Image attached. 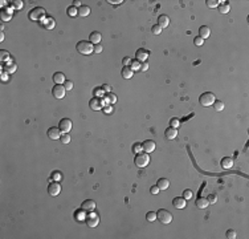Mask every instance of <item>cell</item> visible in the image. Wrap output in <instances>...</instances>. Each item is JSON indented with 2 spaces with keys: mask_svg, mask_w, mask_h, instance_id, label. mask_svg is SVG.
<instances>
[{
  "mask_svg": "<svg viewBox=\"0 0 249 239\" xmlns=\"http://www.w3.org/2000/svg\"><path fill=\"white\" fill-rule=\"evenodd\" d=\"M23 5H24V3H23L21 0H15V1H12V8H13V9H21Z\"/></svg>",
  "mask_w": 249,
  "mask_h": 239,
  "instance_id": "obj_35",
  "label": "cell"
},
{
  "mask_svg": "<svg viewBox=\"0 0 249 239\" xmlns=\"http://www.w3.org/2000/svg\"><path fill=\"white\" fill-rule=\"evenodd\" d=\"M196 206L199 209H205V207H208V206H209V202H208L207 198L200 197V198H197V199H196Z\"/></svg>",
  "mask_w": 249,
  "mask_h": 239,
  "instance_id": "obj_24",
  "label": "cell"
},
{
  "mask_svg": "<svg viewBox=\"0 0 249 239\" xmlns=\"http://www.w3.org/2000/svg\"><path fill=\"white\" fill-rule=\"evenodd\" d=\"M102 92H104V89H102V88H101V89H97V90H96V94L98 96V94H101Z\"/></svg>",
  "mask_w": 249,
  "mask_h": 239,
  "instance_id": "obj_56",
  "label": "cell"
},
{
  "mask_svg": "<svg viewBox=\"0 0 249 239\" xmlns=\"http://www.w3.org/2000/svg\"><path fill=\"white\" fill-rule=\"evenodd\" d=\"M4 70L7 73H13V72H16V65L15 64H7V65L4 66Z\"/></svg>",
  "mask_w": 249,
  "mask_h": 239,
  "instance_id": "obj_34",
  "label": "cell"
},
{
  "mask_svg": "<svg viewBox=\"0 0 249 239\" xmlns=\"http://www.w3.org/2000/svg\"><path fill=\"white\" fill-rule=\"evenodd\" d=\"M233 166V159L231 158V157H224V158L221 159V167L225 170L231 169V167Z\"/></svg>",
  "mask_w": 249,
  "mask_h": 239,
  "instance_id": "obj_23",
  "label": "cell"
},
{
  "mask_svg": "<svg viewBox=\"0 0 249 239\" xmlns=\"http://www.w3.org/2000/svg\"><path fill=\"white\" fill-rule=\"evenodd\" d=\"M1 79L5 81V80H7V74H5V73H3V74H1Z\"/></svg>",
  "mask_w": 249,
  "mask_h": 239,
  "instance_id": "obj_58",
  "label": "cell"
},
{
  "mask_svg": "<svg viewBox=\"0 0 249 239\" xmlns=\"http://www.w3.org/2000/svg\"><path fill=\"white\" fill-rule=\"evenodd\" d=\"M164 135H166L167 139H174V138H176V135H178V129H176V128H172V126H170V128H167L166 132H164Z\"/></svg>",
  "mask_w": 249,
  "mask_h": 239,
  "instance_id": "obj_20",
  "label": "cell"
},
{
  "mask_svg": "<svg viewBox=\"0 0 249 239\" xmlns=\"http://www.w3.org/2000/svg\"><path fill=\"white\" fill-rule=\"evenodd\" d=\"M53 178H55L56 181L59 179V178H60V173H59V171H55V174H53Z\"/></svg>",
  "mask_w": 249,
  "mask_h": 239,
  "instance_id": "obj_54",
  "label": "cell"
},
{
  "mask_svg": "<svg viewBox=\"0 0 249 239\" xmlns=\"http://www.w3.org/2000/svg\"><path fill=\"white\" fill-rule=\"evenodd\" d=\"M3 40H4V33L1 32V33H0V41H3Z\"/></svg>",
  "mask_w": 249,
  "mask_h": 239,
  "instance_id": "obj_57",
  "label": "cell"
},
{
  "mask_svg": "<svg viewBox=\"0 0 249 239\" xmlns=\"http://www.w3.org/2000/svg\"><path fill=\"white\" fill-rule=\"evenodd\" d=\"M0 19L4 23L9 21L12 19V9H9V8H1V11H0Z\"/></svg>",
  "mask_w": 249,
  "mask_h": 239,
  "instance_id": "obj_13",
  "label": "cell"
},
{
  "mask_svg": "<svg viewBox=\"0 0 249 239\" xmlns=\"http://www.w3.org/2000/svg\"><path fill=\"white\" fill-rule=\"evenodd\" d=\"M133 152L137 153V154H138V153H141V152H143V150H142V144H138V142H137V144H134V145H133Z\"/></svg>",
  "mask_w": 249,
  "mask_h": 239,
  "instance_id": "obj_39",
  "label": "cell"
},
{
  "mask_svg": "<svg viewBox=\"0 0 249 239\" xmlns=\"http://www.w3.org/2000/svg\"><path fill=\"white\" fill-rule=\"evenodd\" d=\"M156 219H158L162 225H168V223L172 222V214H171L168 210H166V209H160V210H158V213H156Z\"/></svg>",
  "mask_w": 249,
  "mask_h": 239,
  "instance_id": "obj_2",
  "label": "cell"
},
{
  "mask_svg": "<svg viewBox=\"0 0 249 239\" xmlns=\"http://www.w3.org/2000/svg\"><path fill=\"white\" fill-rule=\"evenodd\" d=\"M199 101H200V104L203 106H211V105H213L215 101H216V97H215V94L211 93V92H205V93H203L200 96Z\"/></svg>",
  "mask_w": 249,
  "mask_h": 239,
  "instance_id": "obj_4",
  "label": "cell"
},
{
  "mask_svg": "<svg viewBox=\"0 0 249 239\" xmlns=\"http://www.w3.org/2000/svg\"><path fill=\"white\" fill-rule=\"evenodd\" d=\"M85 222H86V225L89 226V227H97L98 223H100V217H98L97 213L89 211V214H86Z\"/></svg>",
  "mask_w": 249,
  "mask_h": 239,
  "instance_id": "obj_6",
  "label": "cell"
},
{
  "mask_svg": "<svg viewBox=\"0 0 249 239\" xmlns=\"http://www.w3.org/2000/svg\"><path fill=\"white\" fill-rule=\"evenodd\" d=\"M155 148H156V145H155V142L154 141H151V139H147V141H145L142 144V150L145 153H152L154 150H155Z\"/></svg>",
  "mask_w": 249,
  "mask_h": 239,
  "instance_id": "obj_12",
  "label": "cell"
},
{
  "mask_svg": "<svg viewBox=\"0 0 249 239\" xmlns=\"http://www.w3.org/2000/svg\"><path fill=\"white\" fill-rule=\"evenodd\" d=\"M149 69V64H147V61H145L142 64V68H141V70H143V72H146V70Z\"/></svg>",
  "mask_w": 249,
  "mask_h": 239,
  "instance_id": "obj_51",
  "label": "cell"
},
{
  "mask_svg": "<svg viewBox=\"0 0 249 239\" xmlns=\"http://www.w3.org/2000/svg\"><path fill=\"white\" fill-rule=\"evenodd\" d=\"M48 137L50 139H60V137H61V130H60V128H50L48 130Z\"/></svg>",
  "mask_w": 249,
  "mask_h": 239,
  "instance_id": "obj_16",
  "label": "cell"
},
{
  "mask_svg": "<svg viewBox=\"0 0 249 239\" xmlns=\"http://www.w3.org/2000/svg\"><path fill=\"white\" fill-rule=\"evenodd\" d=\"M65 93H66V89L64 85H55L52 89L53 97L57 98V100H61V98L65 97Z\"/></svg>",
  "mask_w": 249,
  "mask_h": 239,
  "instance_id": "obj_7",
  "label": "cell"
},
{
  "mask_svg": "<svg viewBox=\"0 0 249 239\" xmlns=\"http://www.w3.org/2000/svg\"><path fill=\"white\" fill-rule=\"evenodd\" d=\"M207 199H208V202H209V204H215L216 203V201H217V197H216L215 194H211Z\"/></svg>",
  "mask_w": 249,
  "mask_h": 239,
  "instance_id": "obj_45",
  "label": "cell"
},
{
  "mask_svg": "<svg viewBox=\"0 0 249 239\" xmlns=\"http://www.w3.org/2000/svg\"><path fill=\"white\" fill-rule=\"evenodd\" d=\"M121 74H122V77H123V79H127L129 80V79H131V77H133L134 72L130 69V66H123V69H122Z\"/></svg>",
  "mask_w": 249,
  "mask_h": 239,
  "instance_id": "obj_25",
  "label": "cell"
},
{
  "mask_svg": "<svg viewBox=\"0 0 249 239\" xmlns=\"http://www.w3.org/2000/svg\"><path fill=\"white\" fill-rule=\"evenodd\" d=\"M172 204L175 209H184L186 207V199H184V198H180V197H176V198H174Z\"/></svg>",
  "mask_w": 249,
  "mask_h": 239,
  "instance_id": "obj_21",
  "label": "cell"
},
{
  "mask_svg": "<svg viewBox=\"0 0 249 239\" xmlns=\"http://www.w3.org/2000/svg\"><path fill=\"white\" fill-rule=\"evenodd\" d=\"M146 219L149 222H154V221H156V213H154V211H149L147 214H146Z\"/></svg>",
  "mask_w": 249,
  "mask_h": 239,
  "instance_id": "obj_36",
  "label": "cell"
},
{
  "mask_svg": "<svg viewBox=\"0 0 249 239\" xmlns=\"http://www.w3.org/2000/svg\"><path fill=\"white\" fill-rule=\"evenodd\" d=\"M213 108H215V110L216 112H221L223 109H224V102L220 100H216L213 102Z\"/></svg>",
  "mask_w": 249,
  "mask_h": 239,
  "instance_id": "obj_31",
  "label": "cell"
},
{
  "mask_svg": "<svg viewBox=\"0 0 249 239\" xmlns=\"http://www.w3.org/2000/svg\"><path fill=\"white\" fill-rule=\"evenodd\" d=\"M135 165L138 167H146L147 165L150 163V157H149V153H138L135 156V159H134Z\"/></svg>",
  "mask_w": 249,
  "mask_h": 239,
  "instance_id": "obj_3",
  "label": "cell"
},
{
  "mask_svg": "<svg viewBox=\"0 0 249 239\" xmlns=\"http://www.w3.org/2000/svg\"><path fill=\"white\" fill-rule=\"evenodd\" d=\"M0 55H1V60H3V61H5V60H9V53H8L7 51L1 49V51H0Z\"/></svg>",
  "mask_w": 249,
  "mask_h": 239,
  "instance_id": "obj_42",
  "label": "cell"
},
{
  "mask_svg": "<svg viewBox=\"0 0 249 239\" xmlns=\"http://www.w3.org/2000/svg\"><path fill=\"white\" fill-rule=\"evenodd\" d=\"M89 106H90V109H93V110H101V109L104 108V100L100 97L92 98L89 102Z\"/></svg>",
  "mask_w": 249,
  "mask_h": 239,
  "instance_id": "obj_11",
  "label": "cell"
},
{
  "mask_svg": "<svg viewBox=\"0 0 249 239\" xmlns=\"http://www.w3.org/2000/svg\"><path fill=\"white\" fill-rule=\"evenodd\" d=\"M76 219L77 221H85L86 219V214H85V210H78V211H76Z\"/></svg>",
  "mask_w": 249,
  "mask_h": 239,
  "instance_id": "obj_30",
  "label": "cell"
},
{
  "mask_svg": "<svg viewBox=\"0 0 249 239\" xmlns=\"http://www.w3.org/2000/svg\"><path fill=\"white\" fill-rule=\"evenodd\" d=\"M106 112H107V113H110V112H111V108H110V106L106 108Z\"/></svg>",
  "mask_w": 249,
  "mask_h": 239,
  "instance_id": "obj_59",
  "label": "cell"
},
{
  "mask_svg": "<svg viewBox=\"0 0 249 239\" xmlns=\"http://www.w3.org/2000/svg\"><path fill=\"white\" fill-rule=\"evenodd\" d=\"M53 81L56 83V85H64V83L66 81L65 74L61 72H56L55 74H53Z\"/></svg>",
  "mask_w": 249,
  "mask_h": 239,
  "instance_id": "obj_17",
  "label": "cell"
},
{
  "mask_svg": "<svg viewBox=\"0 0 249 239\" xmlns=\"http://www.w3.org/2000/svg\"><path fill=\"white\" fill-rule=\"evenodd\" d=\"M122 64H123V66H130V64H131V59H130V57H124V59L122 60Z\"/></svg>",
  "mask_w": 249,
  "mask_h": 239,
  "instance_id": "obj_47",
  "label": "cell"
},
{
  "mask_svg": "<svg viewBox=\"0 0 249 239\" xmlns=\"http://www.w3.org/2000/svg\"><path fill=\"white\" fill-rule=\"evenodd\" d=\"M28 18L31 19V20H35V21H38L41 20V19L45 18V9L41 7H36L33 8V9L29 12V15H28Z\"/></svg>",
  "mask_w": 249,
  "mask_h": 239,
  "instance_id": "obj_5",
  "label": "cell"
},
{
  "mask_svg": "<svg viewBox=\"0 0 249 239\" xmlns=\"http://www.w3.org/2000/svg\"><path fill=\"white\" fill-rule=\"evenodd\" d=\"M179 125H180V121H179V118L176 117H174L170 120V126H172V128H179Z\"/></svg>",
  "mask_w": 249,
  "mask_h": 239,
  "instance_id": "obj_38",
  "label": "cell"
},
{
  "mask_svg": "<svg viewBox=\"0 0 249 239\" xmlns=\"http://www.w3.org/2000/svg\"><path fill=\"white\" fill-rule=\"evenodd\" d=\"M149 56H150V52L147 49L139 48V49H137V52H135V60H138V61H141V62L142 61L145 62V61H147Z\"/></svg>",
  "mask_w": 249,
  "mask_h": 239,
  "instance_id": "obj_10",
  "label": "cell"
},
{
  "mask_svg": "<svg viewBox=\"0 0 249 239\" xmlns=\"http://www.w3.org/2000/svg\"><path fill=\"white\" fill-rule=\"evenodd\" d=\"M151 32H152V35L158 36V35H160V33H162V28H160L158 24H155V25H152Z\"/></svg>",
  "mask_w": 249,
  "mask_h": 239,
  "instance_id": "obj_37",
  "label": "cell"
},
{
  "mask_svg": "<svg viewBox=\"0 0 249 239\" xmlns=\"http://www.w3.org/2000/svg\"><path fill=\"white\" fill-rule=\"evenodd\" d=\"M64 87H65V89H66V90H72L74 85H73V83L70 81V80H66L65 83H64Z\"/></svg>",
  "mask_w": 249,
  "mask_h": 239,
  "instance_id": "obj_44",
  "label": "cell"
},
{
  "mask_svg": "<svg viewBox=\"0 0 249 239\" xmlns=\"http://www.w3.org/2000/svg\"><path fill=\"white\" fill-rule=\"evenodd\" d=\"M107 97L110 98V102H115V101H117V96H115V94H113V93H107Z\"/></svg>",
  "mask_w": 249,
  "mask_h": 239,
  "instance_id": "obj_49",
  "label": "cell"
},
{
  "mask_svg": "<svg viewBox=\"0 0 249 239\" xmlns=\"http://www.w3.org/2000/svg\"><path fill=\"white\" fill-rule=\"evenodd\" d=\"M68 16H70V18H74L76 15H78V9H76V7L74 5H72V7H69L68 8Z\"/></svg>",
  "mask_w": 249,
  "mask_h": 239,
  "instance_id": "obj_32",
  "label": "cell"
},
{
  "mask_svg": "<svg viewBox=\"0 0 249 239\" xmlns=\"http://www.w3.org/2000/svg\"><path fill=\"white\" fill-rule=\"evenodd\" d=\"M81 209L85 210V211H94V209H96V202H94L93 199H86V201L82 202Z\"/></svg>",
  "mask_w": 249,
  "mask_h": 239,
  "instance_id": "obj_14",
  "label": "cell"
},
{
  "mask_svg": "<svg viewBox=\"0 0 249 239\" xmlns=\"http://www.w3.org/2000/svg\"><path fill=\"white\" fill-rule=\"evenodd\" d=\"M102 89L105 90V92H107V93H110V85H104V87H102Z\"/></svg>",
  "mask_w": 249,
  "mask_h": 239,
  "instance_id": "obj_53",
  "label": "cell"
},
{
  "mask_svg": "<svg viewBox=\"0 0 249 239\" xmlns=\"http://www.w3.org/2000/svg\"><path fill=\"white\" fill-rule=\"evenodd\" d=\"M217 8H219V11H220V14H221V15L228 14L229 11H231V5H229V4H227V3L220 4V5H219Z\"/></svg>",
  "mask_w": 249,
  "mask_h": 239,
  "instance_id": "obj_28",
  "label": "cell"
},
{
  "mask_svg": "<svg viewBox=\"0 0 249 239\" xmlns=\"http://www.w3.org/2000/svg\"><path fill=\"white\" fill-rule=\"evenodd\" d=\"M48 193L52 195V197H57V195L61 193V185H60L57 181L50 182L48 186Z\"/></svg>",
  "mask_w": 249,
  "mask_h": 239,
  "instance_id": "obj_8",
  "label": "cell"
},
{
  "mask_svg": "<svg viewBox=\"0 0 249 239\" xmlns=\"http://www.w3.org/2000/svg\"><path fill=\"white\" fill-rule=\"evenodd\" d=\"M158 25H159L160 28H167L170 25V18L167 16V15H160L159 18H158Z\"/></svg>",
  "mask_w": 249,
  "mask_h": 239,
  "instance_id": "obj_18",
  "label": "cell"
},
{
  "mask_svg": "<svg viewBox=\"0 0 249 239\" xmlns=\"http://www.w3.org/2000/svg\"><path fill=\"white\" fill-rule=\"evenodd\" d=\"M89 14H90V7H87V5H81L78 8V15L81 18H86V16H89Z\"/></svg>",
  "mask_w": 249,
  "mask_h": 239,
  "instance_id": "obj_26",
  "label": "cell"
},
{
  "mask_svg": "<svg viewBox=\"0 0 249 239\" xmlns=\"http://www.w3.org/2000/svg\"><path fill=\"white\" fill-rule=\"evenodd\" d=\"M199 36H200L203 40L207 37H209L211 36V29H209V27H207V25H201L200 28H199Z\"/></svg>",
  "mask_w": 249,
  "mask_h": 239,
  "instance_id": "obj_19",
  "label": "cell"
},
{
  "mask_svg": "<svg viewBox=\"0 0 249 239\" xmlns=\"http://www.w3.org/2000/svg\"><path fill=\"white\" fill-rule=\"evenodd\" d=\"M70 135L69 133H64V134H61V137H60V141L62 142V144H69L70 142Z\"/></svg>",
  "mask_w": 249,
  "mask_h": 239,
  "instance_id": "obj_33",
  "label": "cell"
},
{
  "mask_svg": "<svg viewBox=\"0 0 249 239\" xmlns=\"http://www.w3.org/2000/svg\"><path fill=\"white\" fill-rule=\"evenodd\" d=\"M150 193H151V194H154V195H156L158 194V193H159V187L156 186H151V189H150Z\"/></svg>",
  "mask_w": 249,
  "mask_h": 239,
  "instance_id": "obj_48",
  "label": "cell"
},
{
  "mask_svg": "<svg viewBox=\"0 0 249 239\" xmlns=\"http://www.w3.org/2000/svg\"><path fill=\"white\" fill-rule=\"evenodd\" d=\"M183 198L184 199H191V198H192V191L191 190H184V193H183Z\"/></svg>",
  "mask_w": 249,
  "mask_h": 239,
  "instance_id": "obj_46",
  "label": "cell"
},
{
  "mask_svg": "<svg viewBox=\"0 0 249 239\" xmlns=\"http://www.w3.org/2000/svg\"><path fill=\"white\" fill-rule=\"evenodd\" d=\"M59 128H60V130H61L62 133H69L70 130H72V128H73L72 120H69V118H62L61 121H60Z\"/></svg>",
  "mask_w": 249,
  "mask_h": 239,
  "instance_id": "obj_9",
  "label": "cell"
},
{
  "mask_svg": "<svg viewBox=\"0 0 249 239\" xmlns=\"http://www.w3.org/2000/svg\"><path fill=\"white\" fill-rule=\"evenodd\" d=\"M141 68H142V64H141V61H138V60H131V64H130V69L134 72V70H141Z\"/></svg>",
  "mask_w": 249,
  "mask_h": 239,
  "instance_id": "obj_27",
  "label": "cell"
},
{
  "mask_svg": "<svg viewBox=\"0 0 249 239\" xmlns=\"http://www.w3.org/2000/svg\"><path fill=\"white\" fill-rule=\"evenodd\" d=\"M101 39H102V35H101L100 32L97 31H93L92 33L89 35V41L92 43V44L94 45H98L101 43Z\"/></svg>",
  "mask_w": 249,
  "mask_h": 239,
  "instance_id": "obj_15",
  "label": "cell"
},
{
  "mask_svg": "<svg viewBox=\"0 0 249 239\" xmlns=\"http://www.w3.org/2000/svg\"><path fill=\"white\" fill-rule=\"evenodd\" d=\"M74 7H81V1H80V0H76V1H74Z\"/></svg>",
  "mask_w": 249,
  "mask_h": 239,
  "instance_id": "obj_55",
  "label": "cell"
},
{
  "mask_svg": "<svg viewBox=\"0 0 249 239\" xmlns=\"http://www.w3.org/2000/svg\"><path fill=\"white\" fill-rule=\"evenodd\" d=\"M55 25H56V21H55V19H52V18L46 19V20H45V23H44V27L46 28V29H53V28H55Z\"/></svg>",
  "mask_w": 249,
  "mask_h": 239,
  "instance_id": "obj_29",
  "label": "cell"
},
{
  "mask_svg": "<svg viewBox=\"0 0 249 239\" xmlns=\"http://www.w3.org/2000/svg\"><path fill=\"white\" fill-rule=\"evenodd\" d=\"M156 186L159 187V190H167L170 186V181L167 178H159L156 182Z\"/></svg>",
  "mask_w": 249,
  "mask_h": 239,
  "instance_id": "obj_22",
  "label": "cell"
},
{
  "mask_svg": "<svg viewBox=\"0 0 249 239\" xmlns=\"http://www.w3.org/2000/svg\"><path fill=\"white\" fill-rule=\"evenodd\" d=\"M77 52L81 53V55H85V56H89L94 52V45L92 44L90 41H80L77 44Z\"/></svg>",
  "mask_w": 249,
  "mask_h": 239,
  "instance_id": "obj_1",
  "label": "cell"
},
{
  "mask_svg": "<svg viewBox=\"0 0 249 239\" xmlns=\"http://www.w3.org/2000/svg\"><path fill=\"white\" fill-rule=\"evenodd\" d=\"M207 5L209 8H217L219 1H216V0H207Z\"/></svg>",
  "mask_w": 249,
  "mask_h": 239,
  "instance_id": "obj_41",
  "label": "cell"
},
{
  "mask_svg": "<svg viewBox=\"0 0 249 239\" xmlns=\"http://www.w3.org/2000/svg\"><path fill=\"white\" fill-rule=\"evenodd\" d=\"M225 236H227L228 239H235L236 238V231L235 230H228L227 234H225Z\"/></svg>",
  "mask_w": 249,
  "mask_h": 239,
  "instance_id": "obj_43",
  "label": "cell"
},
{
  "mask_svg": "<svg viewBox=\"0 0 249 239\" xmlns=\"http://www.w3.org/2000/svg\"><path fill=\"white\" fill-rule=\"evenodd\" d=\"M102 49H104V48H102V45H100V44L94 45V52H96V53H101V52H102Z\"/></svg>",
  "mask_w": 249,
  "mask_h": 239,
  "instance_id": "obj_50",
  "label": "cell"
},
{
  "mask_svg": "<svg viewBox=\"0 0 249 239\" xmlns=\"http://www.w3.org/2000/svg\"><path fill=\"white\" fill-rule=\"evenodd\" d=\"M107 3H110V4H121L123 3L122 0H115V1H113V0H107Z\"/></svg>",
  "mask_w": 249,
  "mask_h": 239,
  "instance_id": "obj_52",
  "label": "cell"
},
{
  "mask_svg": "<svg viewBox=\"0 0 249 239\" xmlns=\"http://www.w3.org/2000/svg\"><path fill=\"white\" fill-rule=\"evenodd\" d=\"M194 44L196 45V47H201V45L204 44V40H203L200 36H196V37L194 39Z\"/></svg>",
  "mask_w": 249,
  "mask_h": 239,
  "instance_id": "obj_40",
  "label": "cell"
}]
</instances>
